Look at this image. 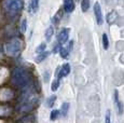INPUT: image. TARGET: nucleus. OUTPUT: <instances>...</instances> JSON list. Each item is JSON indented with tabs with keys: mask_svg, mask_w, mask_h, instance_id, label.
<instances>
[{
	"mask_svg": "<svg viewBox=\"0 0 124 123\" xmlns=\"http://www.w3.org/2000/svg\"><path fill=\"white\" fill-rule=\"evenodd\" d=\"M12 82L17 87H26L30 82V77L26 70L17 67L12 72Z\"/></svg>",
	"mask_w": 124,
	"mask_h": 123,
	"instance_id": "obj_1",
	"label": "nucleus"
},
{
	"mask_svg": "<svg viewBox=\"0 0 124 123\" xmlns=\"http://www.w3.org/2000/svg\"><path fill=\"white\" fill-rule=\"evenodd\" d=\"M37 101V95L35 94V92H32L31 90H28L25 94H24L23 98H22V101H21V105H20V111H28L30 110L34 105Z\"/></svg>",
	"mask_w": 124,
	"mask_h": 123,
	"instance_id": "obj_2",
	"label": "nucleus"
},
{
	"mask_svg": "<svg viewBox=\"0 0 124 123\" xmlns=\"http://www.w3.org/2000/svg\"><path fill=\"white\" fill-rule=\"evenodd\" d=\"M22 41H21L18 38H13V39H11L10 41H8L6 43V53L8 54V55L10 56H13V57H15V56H17L18 54L21 53V51H22Z\"/></svg>",
	"mask_w": 124,
	"mask_h": 123,
	"instance_id": "obj_3",
	"label": "nucleus"
},
{
	"mask_svg": "<svg viewBox=\"0 0 124 123\" xmlns=\"http://www.w3.org/2000/svg\"><path fill=\"white\" fill-rule=\"evenodd\" d=\"M24 7V1L23 0H8L6 3V9L9 13L11 14H16L20 12Z\"/></svg>",
	"mask_w": 124,
	"mask_h": 123,
	"instance_id": "obj_4",
	"label": "nucleus"
},
{
	"mask_svg": "<svg viewBox=\"0 0 124 123\" xmlns=\"http://www.w3.org/2000/svg\"><path fill=\"white\" fill-rule=\"evenodd\" d=\"M69 38V29L68 28H62L59 31L58 36H57V41L59 44H65L68 41Z\"/></svg>",
	"mask_w": 124,
	"mask_h": 123,
	"instance_id": "obj_5",
	"label": "nucleus"
},
{
	"mask_svg": "<svg viewBox=\"0 0 124 123\" xmlns=\"http://www.w3.org/2000/svg\"><path fill=\"white\" fill-rule=\"evenodd\" d=\"M94 13H95V17H96V22L98 25L102 24V13H101V8L99 2H95L94 4Z\"/></svg>",
	"mask_w": 124,
	"mask_h": 123,
	"instance_id": "obj_6",
	"label": "nucleus"
},
{
	"mask_svg": "<svg viewBox=\"0 0 124 123\" xmlns=\"http://www.w3.org/2000/svg\"><path fill=\"white\" fill-rule=\"evenodd\" d=\"M58 74H59V75L57 76V77H58V80L61 79L62 77H66V76H68L69 74H70V65H69L68 63H67V64H64L63 67L59 69V72H58Z\"/></svg>",
	"mask_w": 124,
	"mask_h": 123,
	"instance_id": "obj_7",
	"label": "nucleus"
},
{
	"mask_svg": "<svg viewBox=\"0 0 124 123\" xmlns=\"http://www.w3.org/2000/svg\"><path fill=\"white\" fill-rule=\"evenodd\" d=\"M64 9L67 13H71L75 9V1L73 0H64Z\"/></svg>",
	"mask_w": 124,
	"mask_h": 123,
	"instance_id": "obj_8",
	"label": "nucleus"
},
{
	"mask_svg": "<svg viewBox=\"0 0 124 123\" xmlns=\"http://www.w3.org/2000/svg\"><path fill=\"white\" fill-rule=\"evenodd\" d=\"M114 101H116V107H118V113L119 115H122L123 113V104H122V101L119 100L118 91L114 92Z\"/></svg>",
	"mask_w": 124,
	"mask_h": 123,
	"instance_id": "obj_9",
	"label": "nucleus"
},
{
	"mask_svg": "<svg viewBox=\"0 0 124 123\" xmlns=\"http://www.w3.org/2000/svg\"><path fill=\"white\" fill-rule=\"evenodd\" d=\"M38 7H39V0H30L29 6H28V10L30 13L37 12Z\"/></svg>",
	"mask_w": 124,
	"mask_h": 123,
	"instance_id": "obj_10",
	"label": "nucleus"
},
{
	"mask_svg": "<svg viewBox=\"0 0 124 123\" xmlns=\"http://www.w3.org/2000/svg\"><path fill=\"white\" fill-rule=\"evenodd\" d=\"M116 17H118V13H116V11H111V12L107 15V22H108L109 24H112V23L116 22Z\"/></svg>",
	"mask_w": 124,
	"mask_h": 123,
	"instance_id": "obj_11",
	"label": "nucleus"
},
{
	"mask_svg": "<svg viewBox=\"0 0 124 123\" xmlns=\"http://www.w3.org/2000/svg\"><path fill=\"white\" fill-rule=\"evenodd\" d=\"M53 34H54V28H53V26H50V27H47L46 30H45V39H46V40H50L52 37H53Z\"/></svg>",
	"mask_w": 124,
	"mask_h": 123,
	"instance_id": "obj_12",
	"label": "nucleus"
},
{
	"mask_svg": "<svg viewBox=\"0 0 124 123\" xmlns=\"http://www.w3.org/2000/svg\"><path fill=\"white\" fill-rule=\"evenodd\" d=\"M69 52H70V50H69L68 46H62V48L59 49V54H61V56L64 57V58L67 57Z\"/></svg>",
	"mask_w": 124,
	"mask_h": 123,
	"instance_id": "obj_13",
	"label": "nucleus"
},
{
	"mask_svg": "<svg viewBox=\"0 0 124 123\" xmlns=\"http://www.w3.org/2000/svg\"><path fill=\"white\" fill-rule=\"evenodd\" d=\"M90 8V0H82L81 1V10L83 12H86Z\"/></svg>",
	"mask_w": 124,
	"mask_h": 123,
	"instance_id": "obj_14",
	"label": "nucleus"
},
{
	"mask_svg": "<svg viewBox=\"0 0 124 123\" xmlns=\"http://www.w3.org/2000/svg\"><path fill=\"white\" fill-rule=\"evenodd\" d=\"M69 103H64L63 105H62V115L63 117H66L68 113V110H69Z\"/></svg>",
	"mask_w": 124,
	"mask_h": 123,
	"instance_id": "obj_15",
	"label": "nucleus"
},
{
	"mask_svg": "<svg viewBox=\"0 0 124 123\" xmlns=\"http://www.w3.org/2000/svg\"><path fill=\"white\" fill-rule=\"evenodd\" d=\"M55 100H56V96L55 95H52V96H50L49 98H47V101H46V105L49 106L50 108H52L54 106V103H55Z\"/></svg>",
	"mask_w": 124,
	"mask_h": 123,
	"instance_id": "obj_16",
	"label": "nucleus"
},
{
	"mask_svg": "<svg viewBox=\"0 0 124 123\" xmlns=\"http://www.w3.org/2000/svg\"><path fill=\"white\" fill-rule=\"evenodd\" d=\"M47 55H49V53H46V52H43V53H39V55H38V57L36 58V61H37L38 63H40V62H42L43 60H45Z\"/></svg>",
	"mask_w": 124,
	"mask_h": 123,
	"instance_id": "obj_17",
	"label": "nucleus"
},
{
	"mask_svg": "<svg viewBox=\"0 0 124 123\" xmlns=\"http://www.w3.org/2000/svg\"><path fill=\"white\" fill-rule=\"evenodd\" d=\"M102 46H104V49L107 50L109 46V41H108V37H107L106 34L102 35Z\"/></svg>",
	"mask_w": 124,
	"mask_h": 123,
	"instance_id": "obj_18",
	"label": "nucleus"
},
{
	"mask_svg": "<svg viewBox=\"0 0 124 123\" xmlns=\"http://www.w3.org/2000/svg\"><path fill=\"white\" fill-rule=\"evenodd\" d=\"M26 30H27V20H26V18H23L22 23H21V31L25 32Z\"/></svg>",
	"mask_w": 124,
	"mask_h": 123,
	"instance_id": "obj_19",
	"label": "nucleus"
},
{
	"mask_svg": "<svg viewBox=\"0 0 124 123\" xmlns=\"http://www.w3.org/2000/svg\"><path fill=\"white\" fill-rule=\"evenodd\" d=\"M58 86H59V80H54V81L52 82V86H51L52 91H54V92L57 91Z\"/></svg>",
	"mask_w": 124,
	"mask_h": 123,
	"instance_id": "obj_20",
	"label": "nucleus"
},
{
	"mask_svg": "<svg viewBox=\"0 0 124 123\" xmlns=\"http://www.w3.org/2000/svg\"><path fill=\"white\" fill-rule=\"evenodd\" d=\"M45 43H41V44H39V46H38V48H37V50H36V51H37V53H43V52L45 51Z\"/></svg>",
	"mask_w": 124,
	"mask_h": 123,
	"instance_id": "obj_21",
	"label": "nucleus"
},
{
	"mask_svg": "<svg viewBox=\"0 0 124 123\" xmlns=\"http://www.w3.org/2000/svg\"><path fill=\"white\" fill-rule=\"evenodd\" d=\"M58 115H59V111L58 110H52V112H51V120H56Z\"/></svg>",
	"mask_w": 124,
	"mask_h": 123,
	"instance_id": "obj_22",
	"label": "nucleus"
},
{
	"mask_svg": "<svg viewBox=\"0 0 124 123\" xmlns=\"http://www.w3.org/2000/svg\"><path fill=\"white\" fill-rule=\"evenodd\" d=\"M106 123H110V111H107L106 112Z\"/></svg>",
	"mask_w": 124,
	"mask_h": 123,
	"instance_id": "obj_23",
	"label": "nucleus"
},
{
	"mask_svg": "<svg viewBox=\"0 0 124 123\" xmlns=\"http://www.w3.org/2000/svg\"><path fill=\"white\" fill-rule=\"evenodd\" d=\"M72 46H73V41H70L69 42V46H68V48H69V50H72Z\"/></svg>",
	"mask_w": 124,
	"mask_h": 123,
	"instance_id": "obj_24",
	"label": "nucleus"
},
{
	"mask_svg": "<svg viewBox=\"0 0 124 123\" xmlns=\"http://www.w3.org/2000/svg\"><path fill=\"white\" fill-rule=\"evenodd\" d=\"M0 56H1V48H0Z\"/></svg>",
	"mask_w": 124,
	"mask_h": 123,
	"instance_id": "obj_25",
	"label": "nucleus"
},
{
	"mask_svg": "<svg viewBox=\"0 0 124 123\" xmlns=\"http://www.w3.org/2000/svg\"><path fill=\"white\" fill-rule=\"evenodd\" d=\"M77 1H78V0H77Z\"/></svg>",
	"mask_w": 124,
	"mask_h": 123,
	"instance_id": "obj_26",
	"label": "nucleus"
}]
</instances>
